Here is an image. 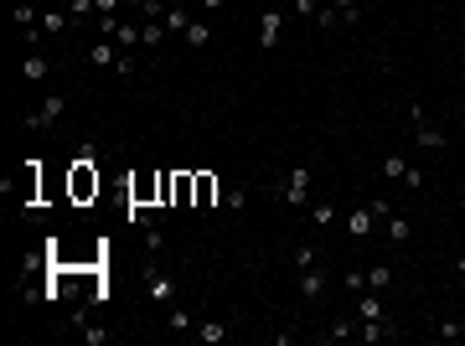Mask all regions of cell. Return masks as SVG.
<instances>
[{
  "label": "cell",
  "mask_w": 465,
  "mask_h": 346,
  "mask_svg": "<svg viewBox=\"0 0 465 346\" xmlns=\"http://www.w3.org/2000/svg\"><path fill=\"white\" fill-rule=\"evenodd\" d=\"M388 212H393V202H362V207H351V212H346V233H351V238H367L372 228L388 218Z\"/></svg>",
  "instance_id": "1"
},
{
  "label": "cell",
  "mask_w": 465,
  "mask_h": 346,
  "mask_svg": "<svg viewBox=\"0 0 465 346\" xmlns=\"http://www.w3.org/2000/svg\"><path fill=\"white\" fill-rule=\"evenodd\" d=\"M310 181H316V171H310V166H295L290 176H284L279 197L290 202V207H310Z\"/></svg>",
  "instance_id": "2"
},
{
  "label": "cell",
  "mask_w": 465,
  "mask_h": 346,
  "mask_svg": "<svg viewBox=\"0 0 465 346\" xmlns=\"http://www.w3.org/2000/svg\"><path fill=\"white\" fill-rule=\"evenodd\" d=\"M62 114H68V93H52V98H41V109L26 119V129H52Z\"/></svg>",
  "instance_id": "3"
},
{
  "label": "cell",
  "mask_w": 465,
  "mask_h": 346,
  "mask_svg": "<svg viewBox=\"0 0 465 346\" xmlns=\"http://www.w3.org/2000/svg\"><path fill=\"white\" fill-rule=\"evenodd\" d=\"M279 31H284V11L274 6V11H264V16H259V47H264V52H274V47H279Z\"/></svg>",
  "instance_id": "4"
},
{
  "label": "cell",
  "mask_w": 465,
  "mask_h": 346,
  "mask_svg": "<svg viewBox=\"0 0 465 346\" xmlns=\"http://www.w3.org/2000/svg\"><path fill=\"white\" fill-rule=\"evenodd\" d=\"M414 124H419V129H414V140L424 145V150H445V145H450V135H445V129H434V124L424 119V109H414Z\"/></svg>",
  "instance_id": "5"
},
{
  "label": "cell",
  "mask_w": 465,
  "mask_h": 346,
  "mask_svg": "<svg viewBox=\"0 0 465 346\" xmlns=\"http://www.w3.org/2000/svg\"><path fill=\"white\" fill-rule=\"evenodd\" d=\"M145 295L155 300V305H171V295H176V285H171V279H166L161 269L150 264V269H145Z\"/></svg>",
  "instance_id": "6"
},
{
  "label": "cell",
  "mask_w": 465,
  "mask_h": 346,
  "mask_svg": "<svg viewBox=\"0 0 465 346\" xmlns=\"http://www.w3.org/2000/svg\"><path fill=\"white\" fill-rule=\"evenodd\" d=\"M47 73H52V62H47V52H41V47H31L26 57H21V78H26V83H41Z\"/></svg>",
  "instance_id": "7"
},
{
  "label": "cell",
  "mask_w": 465,
  "mask_h": 346,
  "mask_svg": "<svg viewBox=\"0 0 465 346\" xmlns=\"http://www.w3.org/2000/svg\"><path fill=\"white\" fill-rule=\"evenodd\" d=\"M326 290H331L326 269H316V264H310V269H300V295H305V300H321Z\"/></svg>",
  "instance_id": "8"
},
{
  "label": "cell",
  "mask_w": 465,
  "mask_h": 346,
  "mask_svg": "<svg viewBox=\"0 0 465 346\" xmlns=\"http://www.w3.org/2000/svg\"><path fill=\"white\" fill-rule=\"evenodd\" d=\"M68 26H73L68 6H47V11H41V36H62Z\"/></svg>",
  "instance_id": "9"
},
{
  "label": "cell",
  "mask_w": 465,
  "mask_h": 346,
  "mask_svg": "<svg viewBox=\"0 0 465 346\" xmlns=\"http://www.w3.org/2000/svg\"><path fill=\"white\" fill-rule=\"evenodd\" d=\"M191 21H196V16H191L186 6H166V16H161V26H166L171 36H186V26H191Z\"/></svg>",
  "instance_id": "10"
},
{
  "label": "cell",
  "mask_w": 465,
  "mask_h": 346,
  "mask_svg": "<svg viewBox=\"0 0 465 346\" xmlns=\"http://www.w3.org/2000/svg\"><path fill=\"white\" fill-rule=\"evenodd\" d=\"M383 228H388V238H393V243H409V238H414V223L404 218V212H388V218H383Z\"/></svg>",
  "instance_id": "11"
},
{
  "label": "cell",
  "mask_w": 465,
  "mask_h": 346,
  "mask_svg": "<svg viewBox=\"0 0 465 346\" xmlns=\"http://www.w3.org/2000/svg\"><path fill=\"white\" fill-rule=\"evenodd\" d=\"M181 41H186V47H191V52H202V47H207V41H212V26H207V21H191V26H186V36H181Z\"/></svg>",
  "instance_id": "12"
},
{
  "label": "cell",
  "mask_w": 465,
  "mask_h": 346,
  "mask_svg": "<svg viewBox=\"0 0 465 346\" xmlns=\"http://www.w3.org/2000/svg\"><path fill=\"white\" fill-rule=\"evenodd\" d=\"M351 315H357V320H383L388 310H383V300H378V295H362V300H357V310H351Z\"/></svg>",
  "instance_id": "13"
},
{
  "label": "cell",
  "mask_w": 465,
  "mask_h": 346,
  "mask_svg": "<svg viewBox=\"0 0 465 346\" xmlns=\"http://www.w3.org/2000/svg\"><path fill=\"white\" fill-rule=\"evenodd\" d=\"M357 326H362L357 315H336V320H331V331H326V336H331V341H346V336H357Z\"/></svg>",
  "instance_id": "14"
},
{
  "label": "cell",
  "mask_w": 465,
  "mask_h": 346,
  "mask_svg": "<svg viewBox=\"0 0 465 346\" xmlns=\"http://www.w3.org/2000/svg\"><path fill=\"white\" fill-rule=\"evenodd\" d=\"M114 41H119L124 52H135V47H140V26H135V21H119V31H114Z\"/></svg>",
  "instance_id": "15"
},
{
  "label": "cell",
  "mask_w": 465,
  "mask_h": 346,
  "mask_svg": "<svg viewBox=\"0 0 465 346\" xmlns=\"http://www.w3.org/2000/svg\"><path fill=\"white\" fill-rule=\"evenodd\" d=\"M166 36H171V31L161 26V21H145V26H140V47H161Z\"/></svg>",
  "instance_id": "16"
},
{
  "label": "cell",
  "mask_w": 465,
  "mask_h": 346,
  "mask_svg": "<svg viewBox=\"0 0 465 346\" xmlns=\"http://www.w3.org/2000/svg\"><path fill=\"white\" fill-rule=\"evenodd\" d=\"M217 202V181L212 176H196V207H212Z\"/></svg>",
  "instance_id": "17"
},
{
  "label": "cell",
  "mask_w": 465,
  "mask_h": 346,
  "mask_svg": "<svg viewBox=\"0 0 465 346\" xmlns=\"http://www.w3.org/2000/svg\"><path fill=\"white\" fill-rule=\"evenodd\" d=\"M388 285H393V269L388 264H372L367 269V290H388Z\"/></svg>",
  "instance_id": "18"
},
{
  "label": "cell",
  "mask_w": 465,
  "mask_h": 346,
  "mask_svg": "<svg viewBox=\"0 0 465 346\" xmlns=\"http://www.w3.org/2000/svg\"><path fill=\"white\" fill-rule=\"evenodd\" d=\"M460 336H465V326H460V320H450V315L434 326V341H460Z\"/></svg>",
  "instance_id": "19"
},
{
  "label": "cell",
  "mask_w": 465,
  "mask_h": 346,
  "mask_svg": "<svg viewBox=\"0 0 465 346\" xmlns=\"http://www.w3.org/2000/svg\"><path fill=\"white\" fill-rule=\"evenodd\" d=\"M331 6L341 11V21H346V26H357V21H362V0H331Z\"/></svg>",
  "instance_id": "20"
},
{
  "label": "cell",
  "mask_w": 465,
  "mask_h": 346,
  "mask_svg": "<svg viewBox=\"0 0 465 346\" xmlns=\"http://www.w3.org/2000/svg\"><path fill=\"white\" fill-rule=\"evenodd\" d=\"M223 336H228L223 320H202V326H196V341H223Z\"/></svg>",
  "instance_id": "21"
},
{
  "label": "cell",
  "mask_w": 465,
  "mask_h": 346,
  "mask_svg": "<svg viewBox=\"0 0 465 346\" xmlns=\"http://www.w3.org/2000/svg\"><path fill=\"white\" fill-rule=\"evenodd\" d=\"M383 176L404 181V176H409V161H404V156H388V161H383Z\"/></svg>",
  "instance_id": "22"
},
{
  "label": "cell",
  "mask_w": 465,
  "mask_h": 346,
  "mask_svg": "<svg viewBox=\"0 0 465 346\" xmlns=\"http://www.w3.org/2000/svg\"><path fill=\"white\" fill-rule=\"evenodd\" d=\"M310 218H316L321 228H331V223H336V207H326V202H310Z\"/></svg>",
  "instance_id": "23"
},
{
  "label": "cell",
  "mask_w": 465,
  "mask_h": 346,
  "mask_svg": "<svg viewBox=\"0 0 465 346\" xmlns=\"http://www.w3.org/2000/svg\"><path fill=\"white\" fill-rule=\"evenodd\" d=\"M336 21H341V11H336V6H321V11H316V26H321V31H331Z\"/></svg>",
  "instance_id": "24"
},
{
  "label": "cell",
  "mask_w": 465,
  "mask_h": 346,
  "mask_svg": "<svg viewBox=\"0 0 465 346\" xmlns=\"http://www.w3.org/2000/svg\"><path fill=\"white\" fill-rule=\"evenodd\" d=\"M223 202H228L233 212H243V207H249V191H243V186H228V191H223Z\"/></svg>",
  "instance_id": "25"
},
{
  "label": "cell",
  "mask_w": 465,
  "mask_h": 346,
  "mask_svg": "<svg viewBox=\"0 0 465 346\" xmlns=\"http://www.w3.org/2000/svg\"><path fill=\"white\" fill-rule=\"evenodd\" d=\"M88 11H99L94 0H68V16H73V26H78V21H88Z\"/></svg>",
  "instance_id": "26"
},
{
  "label": "cell",
  "mask_w": 465,
  "mask_h": 346,
  "mask_svg": "<svg viewBox=\"0 0 465 346\" xmlns=\"http://www.w3.org/2000/svg\"><path fill=\"white\" fill-rule=\"evenodd\" d=\"M171 331H196V326H191V315H186L181 305H176V310H171Z\"/></svg>",
  "instance_id": "27"
},
{
  "label": "cell",
  "mask_w": 465,
  "mask_h": 346,
  "mask_svg": "<svg viewBox=\"0 0 465 346\" xmlns=\"http://www.w3.org/2000/svg\"><path fill=\"white\" fill-rule=\"evenodd\" d=\"M290 11H295V16H310V21H316V11H321V0H295Z\"/></svg>",
  "instance_id": "28"
},
{
  "label": "cell",
  "mask_w": 465,
  "mask_h": 346,
  "mask_svg": "<svg viewBox=\"0 0 465 346\" xmlns=\"http://www.w3.org/2000/svg\"><path fill=\"white\" fill-rule=\"evenodd\" d=\"M119 31V16H99V36H114Z\"/></svg>",
  "instance_id": "29"
},
{
  "label": "cell",
  "mask_w": 465,
  "mask_h": 346,
  "mask_svg": "<svg viewBox=\"0 0 465 346\" xmlns=\"http://www.w3.org/2000/svg\"><path fill=\"white\" fill-rule=\"evenodd\" d=\"M346 290H367V269H351L346 274Z\"/></svg>",
  "instance_id": "30"
},
{
  "label": "cell",
  "mask_w": 465,
  "mask_h": 346,
  "mask_svg": "<svg viewBox=\"0 0 465 346\" xmlns=\"http://www.w3.org/2000/svg\"><path fill=\"white\" fill-rule=\"evenodd\" d=\"M404 186H414V191H424V171H419V166H409V176H404Z\"/></svg>",
  "instance_id": "31"
},
{
  "label": "cell",
  "mask_w": 465,
  "mask_h": 346,
  "mask_svg": "<svg viewBox=\"0 0 465 346\" xmlns=\"http://www.w3.org/2000/svg\"><path fill=\"white\" fill-rule=\"evenodd\" d=\"M316 264V248H295V269H310Z\"/></svg>",
  "instance_id": "32"
},
{
  "label": "cell",
  "mask_w": 465,
  "mask_h": 346,
  "mask_svg": "<svg viewBox=\"0 0 465 346\" xmlns=\"http://www.w3.org/2000/svg\"><path fill=\"white\" fill-rule=\"evenodd\" d=\"M196 6H202V11H223L228 0H196Z\"/></svg>",
  "instance_id": "33"
},
{
  "label": "cell",
  "mask_w": 465,
  "mask_h": 346,
  "mask_svg": "<svg viewBox=\"0 0 465 346\" xmlns=\"http://www.w3.org/2000/svg\"><path fill=\"white\" fill-rule=\"evenodd\" d=\"M455 274H460V279H465V258H455Z\"/></svg>",
  "instance_id": "34"
}]
</instances>
